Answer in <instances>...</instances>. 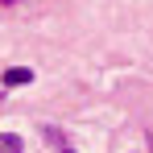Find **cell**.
<instances>
[{"label": "cell", "mask_w": 153, "mask_h": 153, "mask_svg": "<svg viewBox=\"0 0 153 153\" xmlns=\"http://www.w3.org/2000/svg\"><path fill=\"white\" fill-rule=\"evenodd\" d=\"M0 153H21V137H13V132H0Z\"/></svg>", "instance_id": "cell-2"}, {"label": "cell", "mask_w": 153, "mask_h": 153, "mask_svg": "<svg viewBox=\"0 0 153 153\" xmlns=\"http://www.w3.org/2000/svg\"><path fill=\"white\" fill-rule=\"evenodd\" d=\"M33 83V71L29 66H13V71H4V87H25Z\"/></svg>", "instance_id": "cell-1"}, {"label": "cell", "mask_w": 153, "mask_h": 153, "mask_svg": "<svg viewBox=\"0 0 153 153\" xmlns=\"http://www.w3.org/2000/svg\"><path fill=\"white\" fill-rule=\"evenodd\" d=\"M62 153H75V149H62Z\"/></svg>", "instance_id": "cell-4"}, {"label": "cell", "mask_w": 153, "mask_h": 153, "mask_svg": "<svg viewBox=\"0 0 153 153\" xmlns=\"http://www.w3.org/2000/svg\"><path fill=\"white\" fill-rule=\"evenodd\" d=\"M0 4H21V0H0Z\"/></svg>", "instance_id": "cell-3"}]
</instances>
